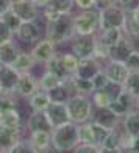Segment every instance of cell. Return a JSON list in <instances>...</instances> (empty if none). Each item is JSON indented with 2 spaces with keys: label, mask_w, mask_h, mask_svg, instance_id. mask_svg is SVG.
Segmentation results:
<instances>
[{
  "label": "cell",
  "mask_w": 139,
  "mask_h": 153,
  "mask_svg": "<svg viewBox=\"0 0 139 153\" xmlns=\"http://www.w3.org/2000/svg\"><path fill=\"white\" fill-rule=\"evenodd\" d=\"M135 50V42L133 38H130L128 34H122V38L109 48V59L116 61H125V58Z\"/></svg>",
  "instance_id": "15"
},
{
  "label": "cell",
  "mask_w": 139,
  "mask_h": 153,
  "mask_svg": "<svg viewBox=\"0 0 139 153\" xmlns=\"http://www.w3.org/2000/svg\"><path fill=\"white\" fill-rule=\"evenodd\" d=\"M100 71H102V62H99L95 58H81V59H78V66H77V71H75L74 75L80 76V78L91 80Z\"/></svg>",
  "instance_id": "18"
},
{
  "label": "cell",
  "mask_w": 139,
  "mask_h": 153,
  "mask_svg": "<svg viewBox=\"0 0 139 153\" xmlns=\"http://www.w3.org/2000/svg\"><path fill=\"white\" fill-rule=\"evenodd\" d=\"M45 114H47L53 128L58 127V125L71 122V117H69V113H67V106L62 102H50V105L45 108Z\"/></svg>",
  "instance_id": "13"
},
{
  "label": "cell",
  "mask_w": 139,
  "mask_h": 153,
  "mask_svg": "<svg viewBox=\"0 0 139 153\" xmlns=\"http://www.w3.org/2000/svg\"><path fill=\"white\" fill-rule=\"evenodd\" d=\"M99 145L97 144H91V142H78V145L75 147L72 152L77 153H99Z\"/></svg>",
  "instance_id": "42"
},
{
  "label": "cell",
  "mask_w": 139,
  "mask_h": 153,
  "mask_svg": "<svg viewBox=\"0 0 139 153\" xmlns=\"http://www.w3.org/2000/svg\"><path fill=\"white\" fill-rule=\"evenodd\" d=\"M0 128H8V130H22V116L19 109H10L0 113Z\"/></svg>",
  "instance_id": "20"
},
{
  "label": "cell",
  "mask_w": 139,
  "mask_h": 153,
  "mask_svg": "<svg viewBox=\"0 0 139 153\" xmlns=\"http://www.w3.org/2000/svg\"><path fill=\"white\" fill-rule=\"evenodd\" d=\"M30 142L36 153L48 152L52 149V139L48 131H31L30 133Z\"/></svg>",
  "instance_id": "22"
},
{
  "label": "cell",
  "mask_w": 139,
  "mask_h": 153,
  "mask_svg": "<svg viewBox=\"0 0 139 153\" xmlns=\"http://www.w3.org/2000/svg\"><path fill=\"white\" fill-rule=\"evenodd\" d=\"M108 108L113 111L116 116H119L122 119L127 113H130L131 109L136 108V99L128 91H125V89L122 88L120 91L113 97V100H111Z\"/></svg>",
  "instance_id": "7"
},
{
  "label": "cell",
  "mask_w": 139,
  "mask_h": 153,
  "mask_svg": "<svg viewBox=\"0 0 139 153\" xmlns=\"http://www.w3.org/2000/svg\"><path fill=\"white\" fill-rule=\"evenodd\" d=\"M11 10L16 13V16L22 22L39 20V16H41V8H38L31 0H13Z\"/></svg>",
  "instance_id": "9"
},
{
  "label": "cell",
  "mask_w": 139,
  "mask_h": 153,
  "mask_svg": "<svg viewBox=\"0 0 139 153\" xmlns=\"http://www.w3.org/2000/svg\"><path fill=\"white\" fill-rule=\"evenodd\" d=\"M122 128L131 136H139V109L135 108L122 117Z\"/></svg>",
  "instance_id": "25"
},
{
  "label": "cell",
  "mask_w": 139,
  "mask_h": 153,
  "mask_svg": "<svg viewBox=\"0 0 139 153\" xmlns=\"http://www.w3.org/2000/svg\"><path fill=\"white\" fill-rule=\"evenodd\" d=\"M125 13L117 3L106 5L99 8V30H109V28H123L125 24Z\"/></svg>",
  "instance_id": "5"
},
{
  "label": "cell",
  "mask_w": 139,
  "mask_h": 153,
  "mask_svg": "<svg viewBox=\"0 0 139 153\" xmlns=\"http://www.w3.org/2000/svg\"><path fill=\"white\" fill-rule=\"evenodd\" d=\"M95 48V34H75L71 39V52L81 58H92Z\"/></svg>",
  "instance_id": "6"
},
{
  "label": "cell",
  "mask_w": 139,
  "mask_h": 153,
  "mask_svg": "<svg viewBox=\"0 0 139 153\" xmlns=\"http://www.w3.org/2000/svg\"><path fill=\"white\" fill-rule=\"evenodd\" d=\"M11 39H14V33L10 30V27L3 22L2 17H0V44L6 42V41H11Z\"/></svg>",
  "instance_id": "43"
},
{
  "label": "cell",
  "mask_w": 139,
  "mask_h": 153,
  "mask_svg": "<svg viewBox=\"0 0 139 153\" xmlns=\"http://www.w3.org/2000/svg\"><path fill=\"white\" fill-rule=\"evenodd\" d=\"M27 100H28V106L31 108V111H45V108L52 102L48 92L42 91V89H38L36 92H33Z\"/></svg>",
  "instance_id": "27"
},
{
  "label": "cell",
  "mask_w": 139,
  "mask_h": 153,
  "mask_svg": "<svg viewBox=\"0 0 139 153\" xmlns=\"http://www.w3.org/2000/svg\"><path fill=\"white\" fill-rule=\"evenodd\" d=\"M44 66H45V71L53 72L55 75H58L59 78H62V80L69 78V75H67V72L64 71V67H62V62H61V53L55 52L53 56H50V58H48V59L44 62Z\"/></svg>",
  "instance_id": "29"
},
{
  "label": "cell",
  "mask_w": 139,
  "mask_h": 153,
  "mask_svg": "<svg viewBox=\"0 0 139 153\" xmlns=\"http://www.w3.org/2000/svg\"><path fill=\"white\" fill-rule=\"evenodd\" d=\"M10 153H36V152H34L33 145H31V142H30V139L20 137V139H19V142L11 149Z\"/></svg>",
  "instance_id": "39"
},
{
  "label": "cell",
  "mask_w": 139,
  "mask_h": 153,
  "mask_svg": "<svg viewBox=\"0 0 139 153\" xmlns=\"http://www.w3.org/2000/svg\"><path fill=\"white\" fill-rule=\"evenodd\" d=\"M67 113L71 117V122L74 123H83L91 119V114L94 111L92 102L89 95H81V94H74L71 99L66 102Z\"/></svg>",
  "instance_id": "3"
},
{
  "label": "cell",
  "mask_w": 139,
  "mask_h": 153,
  "mask_svg": "<svg viewBox=\"0 0 139 153\" xmlns=\"http://www.w3.org/2000/svg\"><path fill=\"white\" fill-rule=\"evenodd\" d=\"M120 133H117L116 128L111 130V133L105 137V141L100 144L99 153H120Z\"/></svg>",
  "instance_id": "28"
},
{
  "label": "cell",
  "mask_w": 139,
  "mask_h": 153,
  "mask_svg": "<svg viewBox=\"0 0 139 153\" xmlns=\"http://www.w3.org/2000/svg\"><path fill=\"white\" fill-rule=\"evenodd\" d=\"M19 97L14 92H2L0 94V113L17 108Z\"/></svg>",
  "instance_id": "35"
},
{
  "label": "cell",
  "mask_w": 139,
  "mask_h": 153,
  "mask_svg": "<svg viewBox=\"0 0 139 153\" xmlns=\"http://www.w3.org/2000/svg\"><path fill=\"white\" fill-rule=\"evenodd\" d=\"M89 122H91V128H92V134H94V142L100 147V144L105 141V137L111 133V130L106 128V127H103V125L95 123L92 120H89Z\"/></svg>",
  "instance_id": "36"
},
{
  "label": "cell",
  "mask_w": 139,
  "mask_h": 153,
  "mask_svg": "<svg viewBox=\"0 0 139 153\" xmlns=\"http://www.w3.org/2000/svg\"><path fill=\"white\" fill-rule=\"evenodd\" d=\"M75 34H95L99 31V8L80 10L72 14Z\"/></svg>",
  "instance_id": "4"
},
{
  "label": "cell",
  "mask_w": 139,
  "mask_h": 153,
  "mask_svg": "<svg viewBox=\"0 0 139 153\" xmlns=\"http://www.w3.org/2000/svg\"><path fill=\"white\" fill-rule=\"evenodd\" d=\"M61 62H62V67L64 71L67 72L69 76H72L77 71V66H78V58L75 56L72 52H66V53H61Z\"/></svg>",
  "instance_id": "34"
},
{
  "label": "cell",
  "mask_w": 139,
  "mask_h": 153,
  "mask_svg": "<svg viewBox=\"0 0 139 153\" xmlns=\"http://www.w3.org/2000/svg\"><path fill=\"white\" fill-rule=\"evenodd\" d=\"M91 81H92V88L94 89H105V88H108L111 85V81L108 80V76L105 75V72H103V71L97 72L91 78Z\"/></svg>",
  "instance_id": "40"
},
{
  "label": "cell",
  "mask_w": 139,
  "mask_h": 153,
  "mask_svg": "<svg viewBox=\"0 0 139 153\" xmlns=\"http://www.w3.org/2000/svg\"><path fill=\"white\" fill-rule=\"evenodd\" d=\"M25 128L28 130V133H31V131H48V133H52L53 130L45 111H31V114L27 119Z\"/></svg>",
  "instance_id": "16"
},
{
  "label": "cell",
  "mask_w": 139,
  "mask_h": 153,
  "mask_svg": "<svg viewBox=\"0 0 139 153\" xmlns=\"http://www.w3.org/2000/svg\"><path fill=\"white\" fill-rule=\"evenodd\" d=\"M39 89L38 85V78L34 76L31 72H24L19 75V80H17V85L14 89V94L19 97V99H28V97L36 92Z\"/></svg>",
  "instance_id": "11"
},
{
  "label": "cell",
  "mask_w": 139,
  "mask_h": 153,
  "mask_svg": "<svg viewBox=\"0 0 139 153\" xmlns=\"http://www.w3.org/2000/svg\"><path fill=\"white\" fill-rule=\"evenodd\" d=\"M122 88L125 91H128L138 100L139 99V71H130Z\"/></svg>",
  "instance_id": "33"
},
{
  "label": "cell",
  "mask_w": 139,
  "mask_h": 153,
  "mask_svg": "<svg viewBox=\"0 0 139 153\" xmlns=\"http://www.w3.org/2000/svg\"><path fill=\"white\" fill-rule=\"evenodd\" d=\"M31 2H33L34 5H36L38 8H44V6H45V3L48 2V0H31Z\"/></svg>",
  "instance_id": "49"
},
{
  "label": "cell",
  "mask_w": 139,
  "mask_h": 153,
  "mask_svg": "<svg viewBox=\"0 0 139 153\" xmlns=\"http://www.w3.org/2000/svg\"><path fill=\"white\" fill-rule=\"evenodd\" d=\"M19 52H20V47L17 45L14 39L2 42L0 44V64H11Z\"/></svg>",
  "instance_id": "24"
},
{
  "label": "cell",
  "mask_w": 139,
  "mask_h": 153,
  "mask_svg": "<svg viewBox=\"0 0 139 153\" xmlns=\"http://www.w3.org/2000/svg\"><path fill=\"white\" fill-rule=\"evenodd\" d=\"M128 14L131 16V17H133L135 20H136V22L139 24V8H136V10H133V11H131V13H128Z\"/></svg>",
  "instance_id": "50"
},
{
  "label": "cell",
  "mask_w": 139,
  "mask_h": 153,
  "mask_svg": "<svg viewBox=\"0 0 139 153\" xmlns=\"http://www.w3.org/2000/svg\"><path fill=\"white\" fill-rule=\"evenodd\" d=\"M52 149L55 152H72L78 145L77 123L67 122L55 127L50 133Z\"/></svg>",
  "instance_id": "2"
},
{
  "label": "cell",
  "mask_w": 139,
  "mask_h": 153,
  "mask_svg": "<svg viewBox=\"0 0 139 153\" xmlns=\"http://www.w3.org/2000/svg\"><path fill=\"white\" fill-rule=\"evenodd\" d=\"M128 152L131 153H139V136H133V141H131V145Z\"/></svg>",
  "instance_id": "46"
},
{
  "label": "cell",
  "mask_w": 139,
  "mask_h": 153,
  "mask_svg": "<svg viewBox=\"0 0 139 153\" xmlns=\"http://www.w3.org/2000/svg\"><path fill=\"white\" fill-rule=\"evenodd\" d=\"M136 108H138V109H139V99H138V100H136Z\"/></svg>",
  "instance_id": "51"
},
{
  "label": "cell",
  "mask_w": 139,
  "mask_h": 153,
  "mask_svg": "<svg viewBox=\"0 0 139 153\" xmlns=\"http://www.w3.org/2000/svg\"><path fill=\"white\" fill-rule=\"evenodd\" d=\"M74 6V0H48L45 6L41 10H48L56 14H67V13H72Z\"/></svg>",
  "instance_id": "30"
},
{
  "label": "cell",
  "mask_w": 139,
  "mask_h": 153,
  "mask_svg": "<svg viewBox=\"0 0 139 153\" xmlns=\"http://www.w3.org/2000/svg\"><path fill=\"white\" fill-rule=\"evenodd\" d=\"M55 52H56V44H53L50 39L47 38H41L39 41H36V42L33 44V48H31V56L33 59L39 62V64H44V62L55 55Z\"/></svg>",
  "instance_id": "12"
},
{
  "label": "cell",
  "mask_w": 139,
  "mask_h": 153,
  "mask_svg": "<svg viewBox=\"0 0 139 153\" xmlns=\"http://www.w3.org/2000/svg\"><path fill=\"white\" fill-rule=\"evenodd\" d=\"M69 80L72 83V88L75 94H81V95H89L92 92V81L91 80H86V78H80V76H69Z\"/></svg>",
  "instance_id": "32"
},
{
  "label": "cell",
  "mask_w": 139,
  "mask_h": 153,
  "mask_svg": "<svg viewBox=\"0 0 139 153\" xmlns=\"http://www.w3.org/2000/svg\"><path fill=\"white\" fill-rule=\"evenodd\" d=\"M74 5L78 10H89V8H99L97 0H74Z\"/></svg>",
  "instance_id": "45"
},
{
  "label": "cell",
  "mask_w": 139,
  "mask_h": 153,
  "mask_svg": "<svg viewBox=\"0 0 139 153\" xmlns=\"http://www.w3.org/2000/svg\"><path fill=\"white\" fill-rule=\"evenodd\" d=\"M123 34V30L120 28H109V30H99L95 33V39L99 41L100 44L106 45L108 48L113 47L117 41L122 38Z\"/></svg>",
  "instance_id": "26"
},
{
  "label": "cell",
  "mask_w": 139,
  "mask_h": 153,
  "mask_svg": "<svg viewBox=\"0 0 139 153\" xmlns=\"http://www.w3.org/2000/svg\"><path fill=\"white\" fill-rule=\"evenodd\" d=\"M3 92V89H2V85H0V94H2Z\"/></svg>",
  "instance_id": "52"
},
{
  "label": "cell",
  "mask_w": 139,
  "mask_h": 153,
  "mask_svg": "<svg viewBox=\"0 0 139 153\" xmlns=\"http://www.w3.org/2000/svg\"><path fill=\"white\" fill-rule=\"evenodd\" d=\"M89 120H92L99 125H103V127H106L109 130H114V128L117 130V127H119V123H120V117L116 116L113 111L106 106V108H94Z\"/></svg>",
  "instance_id": "14"
},
{
  "label": "cell",
  "mask_w": 139,
  "mask_h": 153,
  "mask_svg": "<svg viewBox=\"0 0 139 153\" xmlns=\"http://www.w3.org/2000/svg\"><path fill=\"white\" fill-rule=\"evenodd\" d=\"M0 17H2V20H3V22H5L6 25L10 27V30H11L13 33H14V31L19 28L20 22H22V20H20V19L16 16V13L13 11L11 8H10L8 11H5V13H3V14L0 16Z\"/></svg>",
  "instance_id": "38"
},
{
  "label": "cell",
  "mask_w": 139,
  "mask_h": 153,
  "mask_svg": "<svg viewBox=\"0 0 139 153\" xmlns=\"http://www.w3.org/2000/svg\"><path fill=\"white\" fill-rule=\"evenodd\" d=\"M61 83H62V78H59L58 75H55L50 71H44L42 75L38 78L39 89H42V91H45V92L52 91L53 88H56L58 85H61Z\"/></svg>",
  "instance_id": "31"
},
{
  "label": "cell",
  "mask_w": 139,
  "mask_h": 153,
  "mask_svg": "<svg viewBox=\"0 0 139 153\" xmlns=\"http://www.w3.org/2000/svg\"><path fill=\"white\" fill-rule=\"evenodd\" d=\"M97 3H99V8H100V6H106V5H114L117 3V0H97Z\"/></svg>",
  "instance_id": "48"
},
{
  "label": "cell",
  "mask_w": 139,
  "mask_h": 153,
  "mask_svg": "<svg viewBox=\"0 0 139 153\" xmlns=\"http://www.w3.org/2000/svg\"><path fill=\"white\" fill-rule=\"evenodd\" d=\"M19 75L20 74L16 69H13V66L0 64V85H2L3 92H14Z\"/></svg>",
  "instance_id": "17"
},
{
  "label": "cell",
  "mask_w": 139,
  "mask_h": 153,
  "mask_svg": "<svg viewBox=\"0 0 139 153\" xmlns=\"http://www.w3.org/2000/svg\"><path fill=\"white\" fill-rule=\"evenodd\" d=\"M123 64L127 66L128 71H139V50H135L131 52L127 58H125Z\"/></svg>",
  "instance_id": "41"
},
{
  "label": "cell",
  "mask_w": 139,
  "mask_h": 153,
  "mask_svg": "<svg viewBox=\"0 0 139 153\" xmlns=\"http://www.w3.org/2000/svg\"><path fill=\"white\" fill-rule=\"evenodd\" d=\"M20 137H22V130L0 128V153H10Z\"/></svg>",
  "instance_id": "19"
},
{
  "label": "cell",
  "mask_w": 139,
  "mask_h": 153,
  "mask_svg": "<svg viewBox=\"0 0 139 153\" xmlns=\"http://www.w3.org/2000/svg\"><path fill=\"white\" fill-rule=\"evenodd\" d=\"M74 94H75V91H74L72 83H71L69 78L62 80L61 85H58L56 88H53L52 91H48V95H50L52 102H62V103H66Z\"/></svg>",
  "instance_id": "21"
},
{
  "label": "cell",
  "mask_w": 139,
  "mask_h": 153,
  "mask_svg": "<svg viewBox=\"0 0 139 153\" xmlns=\"http://www.w3.org/2000/svg\"><path fill=\"white\" fill-rule=\"evenodd\" d=\"M123 33L128 34L130 38H139V24L136 22V20L131 17L128 13H127V17H125V24H123Z\"/></svg>",
  "instance_id": "37"
},
{
  "label": "cell",
  "mask_w": 139,
  "mask_h": 153,
  "mask_svg": "<svg viewBox=\"0 0 139 153\" xmlns=\"http://www.w3.org/2000/svg\"><path fill=\"white\" fill-rule=\"evenodd\" d=\"M102 71L105 72V75L108 76V80L114 85L122 86L128 75V69L123 64V61H116V59H108L105 64L102 66Z\"/></svg>",
  "instance_id": "10"
},
{
  "label": "cell",
  "mask_w": 139,
  "mask_h": 153,
  "mask_svg": "<svg viewBox=\"0 0 139 153\" xmlns=\"http://www.w3.org/2000/svg\"><path fill=\"white\" fill-rule=\"evenodd\" d=\"M75 36L72 13L59 14L50 20H45V38L50 39L53 44H64L69 42Z\"/></svg>",
  "instance_id": "1"
},
{
  "label": "cell",
  "mask_w": 139,
  "mask_h": 153,
  "mask_svg": "<svg viewBox=\"0 0 139 153\" xmlns=\"http://www.w3.org/2000/svg\"><path fill=\"white\" fill-rule=\"evenodd\" d=\"M34 64H36V61L33 59L31 53L20 50L17 53V56L14 58V61H13L10 66H13V69H16L19 74H24V72H31V69L34 67Z\"/></svg>",
  "instance_id": "23"
},
{
  "label": "cell",
  "mask_w": 139,
  "mask_h": 153,
  "mask_svg": "<svg viewBox=\"0 0 139 153\" xmlns=\"http://www.w3.org/2000/svg\"><path fill=\"white\" fill-rule=\"evenodd\" d=\"M11 2L13 0H0V16L11 8Z\"/></svg>",
  "instance_id": "47"
},
{
  "label": "cell",
  "mask_w": 139,
  "mask_h": 153,
  "mask_svg": "<svg viewBox=\"0 0 139 153\" xmlns=\"http://www.w3.org/2000/svg\"><path fill=\"white\" fill-rule=\"evenodd\" d=\"M14 38L22 44H34L36 41L42 38V31L38 20H31V22H20L19 28L14 31Z\"/></svg>",
  "instance_id": "8"
},
{
  "label": "cell",
  "mask_w": 139,
  "mask_h": 153,
  "mask_svg": "<svg viewBox=\"0 0 139 153\" xmlns=\"http://www.w3.org/2000/svg\"><path fill=\"white\" fill-rule=\"evenodd\" d=\"M117 5H119L125 13H131L133 10L139 8V0H117Z\"/></svg>",
  "instance_id": "44"
}]
</instances>
